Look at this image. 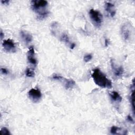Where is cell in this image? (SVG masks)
Masks as SVG:
<instances>
[{
  "mask_svg": "<svg viewBox=\"0 0 135 135\" xmlns=\"http://www.w3.org/2000/svg\"><path fill=\"white\" fill-rule=\"evenodd\" d=\"M91 76L94 83L100 87L108 89L112 88V82L107 78L106 75L99 69L95 68L93 69Z\"/></svg>",
  "mask_w": 135,
  "mask_h": 135,
  "instance_id": "1",
  "label": "cell"
},
{
  "mask_svg": "<svg viewBox=\"0 0 135 135\" xmlns=\"http://www.w3.org/2000/svg\"><path fill=\"white\" fill-rule=\"evenodd\" d=\"M48 3L44 0H34L31 1V8L38 14L37 18L43 20L47 17L49 12L46 9Z\"/></svg>",
  "mask_w": 135,
  "mask_h": 135,
  "instance_id": "2",
  "label": "cell"
},
{
  "mask_svg": "<svg viewBox=\"0 0 135 135\" xmlns=\"http://www.w3.org/2000/svg\"><path fill=\"white\" fill-rule=\"evenodd\" d=\"M89 15L93 24L96 27L101 26L103 22V16L99 11L91 9L89 11Z\"/></svg>",
  "mask_w": 135,
  "mask_h": 135,
  "instance_id": "3",
  "label": "cell"
},
{
  "mask_svg": "<svg viewBox=\"0 0 135 135\" xmlns=\"http://www.w3.org/2000/svg\"><path fill=\"white\" fill-rule=\"evenodd\" d=\"M132 27L130 24L125 23L123 24L121 29V33L122 38L126 40H129L132 34Z\"/></svg>",
  "mask_w": 135,
  "mask_h": 135,
  "instance_id": "4",
  "label": "cell"
},
{
  "mask_svg": "<svg viewBox=\"0 0 135 135\" xmlns=\"http://www.w3.org/2000/svg\"><path fill=\"white\" fill-rule=\"evenodd\" d=\"M28 95L29 98L35 103L38 102L42 98V93L37 89H31L28 92Z\"/></svg>",
  "mask_w": 135,
  "mask_h": 135,
  "instance_id": "5",
  "label": "cell"
},
{
  "mask_svg": "<svg viewBox=\"0 0 135 135\" xmlns=\"http://www.w3.org/2000/svg\"><path fill=\"white\" fill-rule=\"evenodd\" d=\"M2 46L4 49L9 53H14L16 51V46L14 42L11 39H7L3 41Z\"/></svg>",
  "mask_w": 135,
  "mask_h": 135,
  "instance_id": "6",
  "label": "cell"
},
{
  "mask_svg": "<svg viewBox=\"0 0 135 135\" xmlns=\"http://www.w3.org/2000/svg\"><path fill=\"white\" fill-rule=\"evenodd\" d=\"M27 57L29 63L34 66H36L37 62L35 57V51L33 46H30V47L29 48L27 52Z\"/></svg>",
  "mask_w": 135,
  "mask_h": 135,
  "instance_id": "7",
  "label": "cell"
},
{
  "mask_svg": "<svg viewBox=\"0 0 135 135\" xmlns=\"http://www.w3.org/2000/svg\"><path fill=\"white\" fill-rule=\"evenodd\" d=\"M105 9L111 17L114 16L116 13V9L114 4L109 2H106L105 3Z\"/></svg>",
  "mask_w": 135,
  "mask_h": 135,
  "instance_id": "8",
  "label": "cell"
},
{
  "mask_svg": "<svg viewBox=\"0 0 135 135\" xmlns=\"http://www.w3.org/2000/svg\"><path fill=\"white\" fill-rule=\"evenodd\" d=\"M111 67H112L113 72L116 76L119 77L122 75L124 72V70L122 66H116L115 65H114V63L111 62Z\"/></svg>",
  "mask_w": 135,
  "mask_h": 135,
  "instance_id": "9",
  "label": "cell"
},
{
  "mask_svg": "<svg viewBox=\"0 0 135 135\" xmlns=\"http://www.w3.org/2000/svg\"><path fill=\"white\" fill-rule=\"evenodd\" d=\"M20 36L22 39L23 40V41L26 44L30 43L31 42H32L33 40L32 35L30 33L26 31H21Z\"/></svg>",
  "mask_w": 135,
  "mask_h": 135,
  "instance_id": "10",
  "label": "cell"
},
{
  "mask_svg": "<svg viewBox=\"0 0 135 135\" xmlns=\"http://www.w3.org/2000/svg\"><path fill=\"white\" fill-rule=\"evenodd\" d=\"M110 132L113 134H126L127 133V131H123L121 128L118 127L117 126H112L110 129Z\"/></svg>",
  "mask_w": 135,
  "mask_h": 135,
  "instance_id": "11",
  "label": "cell"
},
{
  "mask_svg": "<svg viewBox=\"0 0 135 135\" xmlns=\"http://www.w3.org/2000/svg\"><path fill=\"white\" fill-rule=\"evenodd\" d=\"M64 86L66 89H72L75 85V82L73 80L70 79H67L65 78H64Z\"/></svg>",
  "mask_w": 135,
  "mask_h": 135,
  "instance_id": "12",
  "label": "cell"
},
{
  "mask_svg": "<svg viewBox=\"0 0 135 135\" xmlns=\"http://www.w3.org/2000/svg\"><path fill=\"white\" fill-rule=\"evenodd\" d=\"M110 97H111V99L113 101L120 102L122 100V98L121 97V95L119 94L118 92H117L116 91L111 92L110 93Z\"/></svg>",
  "mask_w": 135,
  "mask_h": 135,
  "instance_id": "13",
  "label": "cell"
},
{
  "mask_svg": "<svg viewBox=\"0 0 135 135\" xmlns=\"http://www.w3.org/2000/svg\"><path fill=\"white\" fill-rule=\"evenodd\" d=\"M132 91H131V95L130 97V101L131 104L132 111L133 114L134 113V80H133V84L132 86Z\"/></svg>",
  "mask_w": 135,
  "mask_h": 135,
  "instance_id": "14",
  "label": "cell"
},
{
  "mask_svg": "<svg viewBox=\"0 0 135 135\" xmlns=\"http://www.w3.org/2000/svg\"><path fill=\"white\" fill-rule=\"evenodd\" d=\"M25 75L27 77L33 78L35 76V73L33 70L30 68H27L25 70Z\"/></svg>",
  "mask_w": 135,
  "mask_h": 135,
  "instance_id": "15",
  "label": "cell"
},
{
  "mask_svg": "<svg viewBox=\"0 0 135 135\" xmlns=\"http://www.w3.org/2000/svg\"><path fill=\"white\" fill-rule=\"evenodd\" d=\"M60 40H61V41L64 42H65L66 43H70V42L69 36L65 33L62 34V35H61V36L60 37Z\"/></svg>",
  "mask_w": 135,
  "mask_h": 135,
  "instance_id": "16",
  "label": "cell"
},
{
  "mask_svg": "<svg viewBox=\"0 0 135 135\" xmlns=\"http://www.w3.org/2000/svg\"><path fill=\"white\" fill-rule=\"evenodd\" d=\"M1 134L2 135H9L11 134V133L7 128L3 127L1 129Z\"/></svg>",
  "mask_w": 135,
  "mask_h": 135,
  "instance_id": "17",
  "label": "cell"
},
{
  "mask_svg": "<svg viewBox=\"0 0 135 135\" xmlns=\"http://www.w3.org/2000/svg\"><path fill=\"white\" fill-rule=\"evenodd\" d=\"M92 55L91 54H85L83 57L84 61L85 62H88L92 60Z\"/></svg>",
  "mask_w": 135,
  "mask_h": 135,
  "instance_id": "18",
  "label": "cell"
},
{
  "mask_svg": "<svg viewBox=\"0 0 135 135\" xmlns=\"http://www.w3.org/2000/svg\"><path fill=\"white\" fill-rule=\"evenodd\" d=\"M52 78H53V79H54V80H60V81H61V80L62 79L63 77H62V76L59 75H57V74H54V75H53Z\"/></svg>",
  "mask_w": 135,
  "mask_h": 135,
  "instance_id": "19",
  "label": "cell"
},
{
  "mask_svg": "<svg viewBox=\"0 0 135 135\" xmlns=\"http://www.w3.org/2000/svg\"><path fill=\"white\" fill-rule=\"evenodd\" d=\"M1 72L3 74H7L8 73V71L6 69L3 68H1Z\"/></svg>",
  "mask_w": 135,
  "mask_h": 135,
  "instance_id": "20",
  "label": "cell"
},
{
  "mask_svg": "<svg viewBox=\"0 0 135 135\" xmlns=\"http://www.w3.org/2000/svg\"><path fill=\"white\" fill-rule=\"evenodd\" d=\"M104 43H105V46H108L109 45V40L108 38H105V39Z\"/></svg>",
  "mask_w": 135,
  "mask_h": 135,
  "instance_id": "21",
  "label": "cell"
},
{
  "mask_svg": "<svg viewBox=\"0 0 135 135\" xmlns=\"http://www.w3.org/2000/svg\"><path fill=\"white\" fill-rule=\"evenodd\" d=\"M9 1L8 0H6V1H1V3L3 4H8L9 3Z\"/></svg>",
  "mask_w": 135,
  "mask_h": 135,
  "instance_id": "22",
  "label": "cell"
},
{
  "mask_svg": "<svg viewBox=\"0 0 135 135\" xmlns=\"http://www.w3.org/2000/svg\"><path fill=\"white\" fill-rule=\"evenodd\" d=\"M127 120H128V121H129L130 122H133V119L131 117V116H130V115H128V117H127Z\"/></svg>",
  "mask_w": 135,
  "mask_h": 135,
  "instance_id": "23",
  "label": "cell"
},
{
  "mask_svg": "<svg viewBox=\"0 0 135 135\" xmlns=\"http://www.w3.org/2000/svg\"><path fill=\"white\" fill-rule=\"evenodd\" d=\"M75 43H72L71 44V45H70V48H71V49H73L75 47Z\"/></svg>",
  "mask_w": 135,
  "mask_h": 135,
  "instance_id": "24",
  "label": "cell"
},
{
  "mask_svg": "<svg viewBox=\"0 0 135 135\" xmlns=\"http://www.w3.org/2000/svg\"><path fill=\"white\" fill-rule=\"evenodd\" d=\"M0 35H1V39H3V38L4 36V33H3V31H2V30H1Z\"/></svg>",
  "mask_w": 135,
  "mask_h": 135,
  "instance_id": "25",
  "label": "cell"
}]
</instances>
